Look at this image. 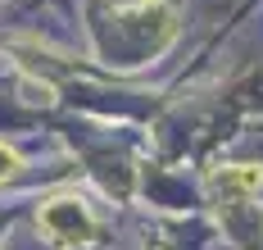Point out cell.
Returning a JSON list of instances; mask_svg holds the SVG:
<instances>
[{
	"label": "cell",
	"instance_id": "1",
	"mask_svg": "<svg viewBox=\"0 0 263 250\" xmlns=\"http://www.w3.org/2000/svg\"><path fill=\"white\" fill-rule=\"evenodd\" d=\"M41 227L50 232L59 246H82V241L96 237V219L86 214L82 200H68V195H59V200H50L41 209Z\"/></svg>",
	"mask_w": 263,
	"mask_h": 250
},
{
	"label": "cell",
	"instance_id": "3",
	"mask_svg": "<svg viewBox=\"0 0 263 250\" xmlns=\"http://www.w3.org/2000/svg\"><path fill=\"white\" fill-rule=\"evenodd\" d=\"M14 173H18V150H9V146L0 141V182L14 177Z\"/></svg>",
	"mask_w": 263,
	"mask_h": 250
},
{
	"label": "cell",
	"instance_id": "2",
	"mask_svg": "<svg viewBox=\"0 0 263 250\" xmlns=\"http://www.w3.org/2000/svg\"><path fill=\"white\" fill-rule=\"evenodd\" d=\"M263 182V168H236V173H227V187L232 191H254Z\"/></svg>",
	"mask_w": 263,
	"mask_h": 250
}]
</instances>
